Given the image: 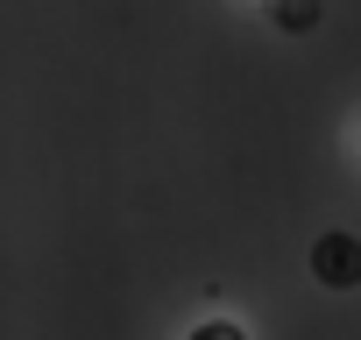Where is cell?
Instances as JSON below:
<instances>
[{
  "instance_id": "cell-1",
  "label": "cell",
  "mask_w": 361,
  "mask_h": 340,
  "mask_svg": "<svg viewBox=\"0 0 361 340\" xmlns=\"http://www.w3.org/2000/svg\"><path fill=\"white\" fill-rule=\"evenodd\" d=\"M312 277H319L326 291H354V284H361V241H354L347 227L319 234V241H312Z\"/></svg>"
},
{
  "instance_id": "cell-2",
  "label": "cell",
  "mask_w": 361,
  "mask_h": 340,
  "mask_svg": "<svg viewBox=\"0 0 361 340\" xmlns=\"http://www.w3.org/2000/svg\"><path fill=\"white\" fill-rule=\"evenodd\" d=\"M276 22H283L290 36H298V29H312V22H319V0H283V8H276Z\"/></svg>"
},
{
  "instance_id": "cell-3",
  "label": "cell",
  "mask_w": 361,
  "mask_h": 340,
  "mask_svg": "<svg viewBox=\"0 0 361 340\" xmlns=\"http://www.w3.org/2000/svg\"><path fill=\"white\" fill-rule=\"evenodd\" d=\"M192 340H248L234 319H206V326H192Z\"/></svg>"
}]
</instances>
